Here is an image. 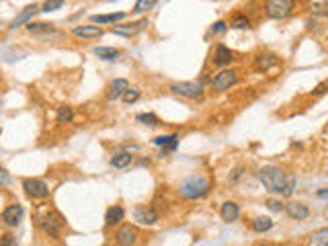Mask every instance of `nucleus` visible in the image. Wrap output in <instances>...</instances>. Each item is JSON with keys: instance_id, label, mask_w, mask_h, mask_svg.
Masks as SVG:
<instances>
[{"instance_id": "obj_15", "label": "nucleus", "mask_w": 328, "mask_h": 246, "mask_svg": "<svg viewBox=\"0 0 328 246\" xmlns=\"http://www.w3.org/2000/svg\"><path fill=\"white\" fill-rule=\"evenodd\" d=\"M72 35L78 39H99L103 37V29L97 25H82V27H74Z\"/></svg>"}, {"instance_id": "obj_37", "label": "nucleus", "mask_w": 328, "mask_h": 246, "mask_svg": "<svg viewBox=\"0 0 328 246\" xmlns=\"http://www.w3.org/2000/svg\"><path fill=\"white\" fill-rule=\"evenodd\" d=\"M0 174H2V183L6 185V183H8V172H6V170H2V172H0Z\"/></svg>"}, {"instance_id": "obj_16", "label": "nucleus", "mask_w": 328, "mask_h": 246, "mask_svg": "<svg viewBox=\"0 0 328 246\" xmlns=\"http://www.w3.org/2000/svg\"><path fill=\"white\" fill-rule=\"evenodd\" d=\"M127 88H129V84H127L125 78H115L111 84L107 86V98H109V101H117V98H121L125 94Z\"/></svg>"}, {"instance_id": "obj_36", "label": "nucleus", "mask_w": 328, "mask_h": 246, "mask_svg": "<svg viewBox=\"0 0 328 246\" xmlns=\"http://www.w3.org/2000/svg\"><path fill=\"white\" fill-rule=\"evenodd\" d=\"M0 242H2V246H12V244H16V238H14V236H10V234H6L2 240H0Z\"/></svg>"}, {"instance_id": "obj_10", "label": "nucleus", "mask_w": 328, "mask_h": 246, "mask_svg": "<svg viewBox=\"0 0 328 246\" xmlns=\"http://www.w3.org/2000/svg\"><path fill=\"white\" fill-rule=\"evenodd\" d=\"M39 10H41V8H39V4H35V2H33V4H27V6H25L19 14H16L12 21H10L8 29H10V31H14V29H19V27H23V25H29V23H31V19H33V16H35Z\"/></svg>"}, {"instance_id": "obj_4", "label": "nucleus", "mask_w": 328, "mask_h": 246, "mask_svg": "<svg viewBox=\"0 0 328 246\" xmlns=\"http://www.w3.org/2000/svg\"><path fill=\"white\" fill-rule=\"evenodd\" d=\"M296 8V0H265V14L273 21H283Z\"/></svg>"}, {"instance_id": "obj_29", "label": "nucleus", "mask_w": 328, "mask_h": 246, "mask_svg": "<svg viewBox=\"0 0 328 246\" xmlns=\"http://www.w3.org/2000/svg\"><path fill=\"white\" fill-rule=\"evenodd\" d=\"M140 94H142L140 88H127L125 94H123L121 98H123V103H125V105H131V103H135L137 98H140Z\"/></svg>"}, {"instance_id": "obj_35", "label": "nucleus", "mask_w": 328, "mask_h": 246, "mask_svg": "<svg viewBox=\"0 0 328 246\" xmlns=\"http://www.w3.org/2000/svg\"><path fill=\"white\" fill-rule=\"evenodd\" d=\"M242 174H244V168H242V166H238V168L234 170V174L230 176V183H236V180H238L240 176H242Z\"/></svg>"}, {"instance_id": "obj_8", "label": "nucleus", "mask_w": 328, "mask_h": 246, "mask_svg": "<svg viewBox=\"0 0 328 246\" xmlns=\"http://www.w3.org/2000/svg\"><path fill=\"white\" fill-rule=\"evenodd\" d=\"M133 220L142 226H156L158 224V211L152 205H140L133 209Z\"/></svg>"}, {"instance_id": "obj_23", "label": "nucleus", "mask_w": 328, "mask_h": 246, "mask_svg": "<svg viewBox=\"0 0 328 246\" xmlns=\"http://www.w3.org/2000/svg\"><path fill=\"white\" fill-rule=\"evenodd\" d=\"M131 162H133V156L129 152H121V154H115L111 158V166L113 168H125V166H129Z\"/></svg>"}, {"instance_id": "obj_17", "label": "nucleus", "mask_w": 328, "mask_h": 246, "mask_svg": "<svg viewBox=\"0 0 328 246\" xmlns=\"http://www.w3.org/2000/svg\"><path fill=\"white\" fill-rule=\"evenodd\" d=\"M123 220H125V209L121 205H111L107 209V213H105V226L107 228H115V226L121 224Z\"/></svg>"}, {"instance_id": "obj_21", "label": "nucleus", "mask_w": 328, "mask_h": 246, "mask_svg": "<svg viewBox=\"0 0 328 246\" xmlns=\"http://www.w3.org/2000/svg\"><path fill=\"white\" fill-rule=\"evenodd\" d=\"M125 12H111V14H95L91 16V21L93 23H99V25H105V23H119V21H123L125 19Z\"/></svg>"}, {"instance_id": "obj_31", "label": "nucleus", "mask_w": 328, "mask_h": 246, "mask_svg": "<svg viewBox=\"0 0 328 246\" xmlns=\"http://www.w3.org/2000/svg\"><path fill=\"white\" fill-rule=\"evenodd\" d=\"M27 29L31 31V33H37V31H54V25H49V23H29L27 25Z\"/></svg>"}, {"instance_id": "obj_34", "label": "nucleus", "mask_w": 328, "mask_h": 246, "mask_svg": "<svg viewBox=\"0 0 328 246\" xmlns=\"http://www.w3.org/2000/svg\"><path fill=\"white\" fill-rule=\"evenodd\" d=\"M226 29H228L226 21H218V23L212 25V33H214V35H221V33H226Z\"/></svg>"}, {"instance_id": "obj_33", "label": "nucleus", "mask_w": 328, "mask_h": 246, "mask_svg": "<svg viewBox=\"0 0 328 246\" xmlns=\"http://www.w3.org/2000/svg\"><path fill=\"white\" fill-rule=\"evenodd\" d=\"M267 207L271 209V211H285V203H281L279 199H267Z\"/></svg>"}, {"instance_id": "obj_20", "label": "nucleus", "mask_w": 328, "mask_h": 246, "mask_svg": "<svg viewBox=\"0 0 328 246\" xmlns=\"http://www.w3.org/2000/svg\"><path fill=\"white\" fill-rule=\"evenodd\" d=\"M277 64H279V58L275 56V54H261V56L256 58V70L267 72V70L275 68Z\"/></svg>"}, {"instance_id": "obj_26", "label": "nucleus", "mask_w": 328, "mask_h": 246, "mask_svg": "<svg viewBox=\"0 0 328 246\" xmlns=\"http://www.w3.org/2000/svg\"><path fill=\"white\" fill-rule=\"evenodd\" d=\"M135 121H137V123H144V125H150V127L160 125V119H158L154 113H140V115L135 117Z\"/></svg>"}, {"instance_id": "obj_39", "label": "nucleus", "mask_w": 328, "mask_h": 246, "mask_svg": "<svg viewBox=\"0 0 328 246\" xmlns=\"http://www.w3.org/2000/svg\"><path fill=\"white\" fill-rule=\"evenodd\" d=\"M328 195V189H322V191H318V197H326Z\"/></svg>"}, {"instance_id": "obj_3", "label": "nucleus", "mask_w": 328, "mask_h": 246, "mask_svg": "<svg viewBox=\"0 0 328 246\" xmlns=\"http://www.w3.org/2000/svg\"><path fill=\"white\" fill-rule=\"evenodd\" d=\"M35 226L41 230V232L49 238H60L62 230H64V220L58 216L56 211L51 209H43L35 213Z\"/></svg>"}, {"instance_id": "obj_18", "label": "nucleus", "mask_w": 328, "mask_h": 246, "mask_svg": "<svg viewBox=\"0 0 328 246\" xmlns=\"http://www.w3.org/2000/svg\"><path fill=\"white\" fill-rule=\"evenodd\" d=\"M219 218L226 222V224H232L240 218V207L234 203V201H226V203H221L219 207Z\"/></svg>"}, {"instance_id": "obj_9", "label": "nucleus", "mask_w": 328, "mask_h": 246, "mask_svg": "<svg viewBox=\"0 0 328 246\" xmlns=\"http://www.w3.org/2000/svg\"><path fill=\"white\" fill-rule=\"evenodd\" d=\"M148 27V21L142 19V21H131V23H123V25H113L111 27V33H115V35H121V37H133L137 35L142 29Z\"/></svg>"}, {"instance_id": "obj_28", "label": "nucleus", "mask_w": 328, "mask_h": 246, "mask_svg": "<svg viewBox=\"0 0 328 246\" xmlns=\"http://www.w3.org/2000/svg\"><path fill=\"white\" fill-rule=\"evenodd\" d=\"M232 27L234 29H240V31H248L252 25H250V19H248V16H244V14H236L234 16V21H232Z\"/></svg>"}, {"instance_id": "obj_27", "label": "nucleus", "mask_w": 328, "mask_h": 246, "mask_svg": "<svg viewBox=\"0 0 328 246\" xmlns=\"http://www.w3.org/2000/svg\"><path fill=\"white\" fill-rule=\"evenodd\" d=\"M72 119H74L72 107H60V111H58V123L66 125V123H72Z\"/></svg>"}, {"instance_id": "obj_30", "label": "nucleus", "mask_w": 328, "mask_h": 246, "mask_svg": "<svg viewBox=\"0 0 328 246\" xmlns=\"http://www.w3.org/2000/svg\"><path fill=\"white\" fill-rule=\"evenodd\" d=\"M64 2H66V0H45L41 10H43V12H54V10L62 8V6H64Z\"/></svg>"}, {"instance_id": "obj_12", "label": "nucleus", "mask_w": 328, "mask_h": 246, "mask_svg": "<svg viewBox=\"0 0 328 246\" xmlns=\"http://www.w3.org/2000/svg\"><path fill=\"white\" fill-rule=\"evenodd\" d=\"M115 242L121 244V246H131L137 242V230L131 226V224H123L119 226L117 234H115Z\"/></svg>"}, {"instance_id": "obj_32", "label": "nucleus", "mask_w": 328, "mask_h": 246, "mask_svg": "<svg viewBox=\"0 0 328 246\" xmlns=\"http://www.w3.org/2000/svg\"><path fill=\"white\" fill-rule=\"evenodd\" d=\"M312 14H316V16H324V14H328V2H318V4H312Z\"/></svg>"}, {"instance_id": "obj_13", "label": "nucleus", "mask_w": 328, "mask_h": 246, "mask_svg": "<svg viewBox=\"0 0 328 246\" xmlns=\"http://www.w3.org/2000/svg\"><path fill=\"white\" fill-rule=\"evenodd\" d=\"M285 213L291 220L304 222L310 218V207L306 203H300V201H291V203H285Z\"/></svg>"}, {"instance_id": "obj_11", "label": "nucleus", "mask_w": 328, "mask_h": 246, "mask_svg": "<svg viewBox=\"0 0 328 246\" xmlns=\"http://www.w3.org/2000/svg\"><path fill=\"white\" fill-rule=\"evenodd\" d=\"M23 205H19V203H10V205H6L4 207V211H2V224L6 226V228H16L21 224V220H23Z\"/></svg>"}, {"instance_id": "obj_14", "label": "nucleus", "mask_w": 328, "mask_h": 246, "mask_svg": "<svg viewBox=\"0 0 328 246\" xmlns=\"http://www.w3.org/2000/svg\"><path fill=\"white\" fill-rule=\"evenodd\" d=\"M212 60H214L216 66H221V68H223V66H230L234 62V52H232L230 47L218 43L216 49H214V58Z\"/></svg>"}, {"instance_id": "obj_25", "label": "nucleus", "mask_w": 328, "mask_h": 246, "mask_svg": "<svg viewBox=\"0 0 328 246\" xmlns=\"http://www.w3.org/2000/svg\"><path fill=\"white\" fill-rule=\"evenodd\" d=\"M156 4H158V0H137L135 6H133V12L135 14H144V12L152 10Z\"/></svg>"}, {"instance_id": "obj_1", "label": "nucleus", "mask_w": 328, "mask_h": 246, "mask_svg": "<svg viewBox=\"0 0 328 246\" xmlns=\"http://www.w3.org/2000/svg\"><path fill=\"white\" fill-rule=\"evenodd\" d=\"M258 178H261L263 187L271 193V195H291L296 189V176H287L283 172V168L279 166H263L258 170Z\"/></svg>"}, {"instance_id": "obj_2", "label": "nucleus", "mask_w": 328, "mask_h": 246, "mask_svg": "<svg viewBox=\"0 0 328 246\" xmlns=\"http://www.w3.org/2000/svg\"><path fill=\"white\" fill-rule=\"evenodd\" d=\"M210 189H212V180L197 174V176H189L187 180H183L181 187H179V195L183 197V199L195 201V199L205 197L207 193H210Z\"/></svg>"}, {"instance_id": "obj_19", "label": "nucleus", "mask_w": 328, "mask_h": 246, "mask_svg": "<svg viewBox=\"0 0 328 246\" xmlns=\"http://www.w3.org/2000/svg\"><path fill=\"white\" fill-rule=\"evenodd\" d=\"M177 142H179V134H168V136H158L154 138V146H160L162 148V156L170 150L177 148Z\"/></svg>"}, {"instance_id": "obj_24", "label": "nucleus", "mask_w": 328, "mask_h": 246, "mask_svg": "<svg viewBox=\"0 0 328 246\" xmlns=\"http://www.w3.org/2000/svg\"><path fill=\"white\" fill-rule=\"evenodd\" d=\"M273 228V220L271 218H254L252 220V230L256 234H265V232H269V230Z\"/></svg>"}, {"instance_id": "obj_5", "label": "nucleus", "mask_w": 328, "mask_h": 246, "mask_svg": "<svg viewBox=\"0 0 328 246\" xmlns=\"http://www.w3.org/2000/svg\"><path fill=\"white\" fill-rule=\"evenodd\" d=\"M170 92L177 96L191 98V101H201L205 94L201 82H175V84H170Z\"/></svg>"}, {"instance_id": "obj_6", "label": "nucleus", "mask_w": 328, "mask_h": 246, "mask_svg": "<svg viewBox=\"0 0 328 246\" xmlns=\"http://www.w3.org/2000/svg\"><path fill=\"white\" fill-rule=\"evenodd\" d=\"M238 82V72L236 70H230V68H223L219 70L214 80H212V90L216 92H223V90H230L234 84Z\"/></svg>"}, {"instance_id": "obj_38", "label": "nucleus", "mask_w": 328, "mask_h": 246, "mask_svg": "<svg viewBox=\"0 0 328 246\" xmlns=\"http://www.w3.org/2000/svg\"><path fill=\"white\" fill-rule=\"evenodd\" d=\"M314 236H328V228L326 230H320V232H316Z\"/></svg>"}, {"instance_id": "obj_22", "label": "nucleus", "mask_w": 328, "mask_h": 246, "mask_svg": "<svg viewBox=\"0 0 328 246\" xmlns=\"http://www.w3.org/2000/svg\"><path fill=\"white\" fill-rule=\"evenodd\" d=\"M95 56L99 58V60H105V62H115V60H119V54L115 47H95Z\"/></svg>"}, {"instance_id": "obj_7", "label": "nucleus", "mask_w": 328, "mask_h": 246, "mask_svg": "<svg viewBox=\"0 0 328 246\" xmlns=\"http://www.w3.org/2000/svg\"><path fill=\"white\" fill-rule=\"evenodd\" d=\"M23 191L29 199H45V197H49V185L41 178H25Z\"/></svg>"}]
</instances>
